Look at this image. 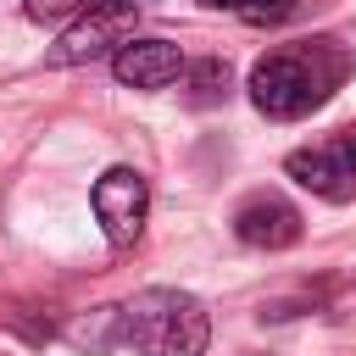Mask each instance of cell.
I'll use <instances>...</instances> for the list:
<instances>
[{
    "instance_id": "6da1fadb",
    "label": "cell",
    "mask_w": 356,
    "mask_h": 356,
    "mask_svg": "<svg viewBox=\"0 0 356 356\" xmlns=\"http://www.w3.org/2000/svg\"><path fill=\"white\" fill-rule=\"evenodd\" d=\"M350 50L339 39H300L284 50H267L250 67V106L273 122H295L334 100V89L350 78Z\"/></svg>"
},
{
    "instance_id": "7a4b0ae2",
    "label": "cell",
    "mask_w": 356,
    "mask_h": 356,
    "mask_svg": "<svg viewBox=\"0 0 356 356\" xmlns=\"http://www.w3.org/2000/svg\"><path fill=\"white\" fill-rule=\"evenodd\" d=\"M122 345H134L139 356H206L211 312L189 289H139L122 306Z\"/></svg>"
},
{
    "instance_id": "3957f363",
    "label": "cell",
    "mask_w": 356,
    "mask_h": 356,
    "mask_svg": "<svg viewBox=\"0 0 356 356\" xmlns=\"http://www.w3.org/2000/svg\"><path fill=\"white\" fill-rule=\"evenodd\" d=\"M134 0H95L83 17L67 22V33L44 50L50 67H83V61H100V56H117L128 39H134Z\"/></svg>"
},
{
    "instance_id": "277c9868",
    "label": "cell",
    "mask_w": 356,
    "mask_h": 356,
    "mask_svg": "<svg viewBox=\"0 0 356 356\" xmlns=\"http://www.w3.org/2000/svg\"><path fill=\"white\" fill-rule=\"evenodd\" d=\"M89 206L100 217V234L111 239V250H128L139 234H145V217H150V184L139 167H106L89 189Z\"/></svg>"
},
{
    "instance_id": "5b68a950",
    "label": "cell",
    "mask_w": 356,
    "mask_h": 356,
    "mask_svg": "<svg viewBox=\"0 0 356 356\" xmlns=\"http://www.w3.org/2000/svg\"><path fill=\"white\" fill-rule=\"evenodd\" d=\"M284 172L300 189H312L317 200H334V206L356 200V128H345V134H334L312 150H289Z\"/></svg>"
},
{
    "instance_id": "8992f818",
    "label": "cell",
    "mask_w": 356,
    "mask_h": 356,
    "mask_svg": "<svg viewBox=\"0 0 356 356\" xmlns=\"http://www.w3.org/2000/svg\"><path fill=\"white\" fill-rule=\"evenodd\" d=\"M234 234L256 250H289L306 228H300V211L278 195V189H250L239 206H234Z\"/></svg>"
},
{
    "instance_id": "52a82bcc",
    "label": "cell",
    "mask_w": 356,
    "mask_h": 356,
    "mask_svg": "<svg viewBox=\"0 0 356 356\" xmlns=\"http://www.w3.org/2000/svg\"><path fill=\"white\" fill-rule=\"evenodd\" d=\"M111 72L128 89H167V83H178L189 72V61H184V50L172 39H128L111 56Z\"/></svg>"
},
{
    "instance_id": "ba28073f",
    "label": "cell",
    "mask_w": 356,
    "mask_h": 356,
    "mask_svg": "<svg viewBox=\"0 0 356 356\" xmlns=\"http://www.w3.org/2000/svg\"><path fill=\"white\" fill-rule=\"evenodd\" d=\"M184 89H189V106H222L228 89H234V72H228L222 56H206V61H189Z\"/></svg>"
},
{
    "instance_id": "9c48e42d",
    "label": "cell",
    "mask_w": 356,
    "mask_h": 356,
    "mask_svg": "<svg viewBox=\"0 0 356 356\" xmlns=\"http://www.w3.org/2000/svg\"><path fill=\"white\" fill-rule=\"evenodd\" d=\"M72 339L78 345H95V350H106L111 339H122V306H95L78 328H72Z\"/></svg>"
},
{
    "instance_id": "30bf717a",
    "label": "cell",
    "mask_w": 356,
    "mask_h": 356,
    "mask_svg": "<svg viewBox=\"0 0 356 356\" xmlns=\"http://www.w3.org/2000/svg\"><path fill=\"white\" fill-rule=\"evenodd\" d=\"M200 6H217V11H234L239 22H284L295 11V0H200Z\"/></svg>"
},
{
    "instance_id": "8fae6325",
    "label": "cell",
    "mask_w": 356,
    "mask_h": 356,
    "mask_svg": "<svg viewBox=\"0 0 356 356\" xmlns=\"http://www.w3.org/2000/svg\"><path fill=\"white\" fill-rule=\"evenodd\" d=\"M95 0H28V17L33 22H67V17H83Z\"/></svg>"
}]
</instances>
